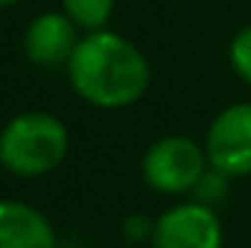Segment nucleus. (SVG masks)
I'll use <instances>...</instances> for the list:
<instances>
[{
    "instance_id": "f257e3e1",
    "label": "nucleus",
    "mask_w": 251,
    "mask_h": 248,
    "mask_svg": "<svg viewBox=\"0 0 251 248\" xmlns=\"http://www.w3.org/2000/svg\"><path fill=\"white\" fill-rule=\"evenodd\" d=\"M67 76L85 102L108 111L134 105L152 82L146 56L123 35L108 29H94L79 38L67 62Z\"/></svg>"
},
{
    "instance_id": "f03ea898",
    "label": "nucleus",
    "mask_w": 251,
    "mask_h": 248,
    "mask_svg": "<svg viewBox=\"0 0 251 248\" xmlns=\"http://www.w3.org/2000/svg\"><path fill=\"white\" fill-rule=\"evenodd\" d=\"M67 146L70 137L59 117L26 111L12 117L0 131V167L18 178H38L62 164Z\"/></svg>"
},
{
    "instance_id": "7ed1b4c3",
    "label": "nucleus",
    "mask_w": 251,
    "mask_h": 248,
    "mask_svg": "<svg viewBox=\"0 0 251 248\" xmlns=\"http://www.w3.org/2000/svg\"><path fill=\"white\" fill-rule=\"evenodd\" d=\"M210 167L204 146H199L193 137L170 134L155 140L143 155V181L155 193L181 196L190 193Z\"/></svg>"
},
{
    "instance_id": "20e7f679",
    "label": "nucleus",
    "mask_w": 251,
    "mask_h": 248,
    "mask_svg": "<svg viewBox=\"0 0 251 248\" xmlns=\"http://www.w3.org/2000/svg\"><path fill=\"white\" fill-rule=\"evenodd\" d=\"M210 167L225 175H251V102L228 105L213 117L204 137Z\"/></svg>"
},
{
    "instance_id": "39448f33",
    "label": "nucleus",
    "mask_w": 251,
    "mask_h": 248,
    "mask_svg": "<svg viewBox=\"0 0 251 248\" xmlns=\"http://www.w3.org/2000/svg\"><path fill=\"white\" fill-rule=\"evenodd\" d=\"M152 248H222V222L210 204H176L155 222Z\"/></svg>"
},
{
    "instance_id": "423d86ee",
    "label": "nucleus",
    "mask_w": 251,
    "mask_h": 248,
    "mask_svg": "<svg viewBox=\"0 0 251 248\" xmlns=\"http://www.w3.org/2000/svg\"><path fill=\"white\" fill-rule=\"evenodd\" d=\"M76 24L67 12H41L38 18L29 21L26 32H24V53L26 59L38 67H59L70 62L79 35H76Z\"/></svg>"
},
{
    "instance_id": "0eeeda50",
    "label": "nucleus",
    "mask_w": 251,
    "mask_h": 248,
    "mask_svg": "<svg viewBox=\"0 0 251 248\" xmlns=\"http://www.w3.org/2000/svg\"><path fill=\"white\" fill-rule=\"evenodd\" d=\"M0 248H59L50 219L15 198L0 201Z\"/></svg>"
},
{
    "instance_id": "6e6552de",
    "label": "nucleus",
    "mask_w": 251,
    "mask_h": 248,
    "mask_svg": "<svg viewBox=\"0 0 251 248\" xmlns=\"http://www.w3.org/2000/svg\"><path fill=\"white\" fill-rule=\"evenodd\" d=\"M62 9L73 18V24L79 29H105L111 12H114V0H62Z\"/></svg>"
},
{
    "instance_id": "1a4fd4ad",
    "label": "nucleus",
    "mask_w": 251,
    "mask_h": 248,
    "mask_svg": "<svg viewBox=\"0 0 251 248\" xmlns=\"http://www.w3.org/2000/svg\"><path fill=\"white\" fill-rule=\"evenodd\" d=\"M228 178H231V175H225V173L216 170V167L204 170V175L199 178V184L193 187L196 201H201V204H216V201H222V198L228 196Z\"/></svg>"
},
{
    "instance_id": "9d476101",
    "label": "nucleus",
    "mask_w": 251,
    "mask_h": 248,
    "mask_svg": "<svg viewBox=\"0 0 251 248\" xmlns=\"http://www.w3.org/2000/svg\"><path fill=\"white\" fill-rule=\"evenodd\" d=\"M228 56H231V64H234L237 76H240L243 82H249V85H251V26L240 29V32L234 35Z\"/></svg>"
},
{
    "instance_id": "9b49d317",
    "label": "nucleus",
    "mask_w": 251,
    "mask_h": 248,
    "mask_svg": "<svg viewBox=\"0 0 251 248\" xmlns=\"http://www.w3.org/2000/svg\"><path fill=\"white\" fill-rule=\"evenodd\" d=\"M152 231H155V222L143 213H131L123 219V237L128 243H143V240H152Z\"/></svg>"
},
{
    "instance_id": "f8f14e48",
    "label": "nucleus",
    "mask_w": 251,
    "mask_h": 248,
    "mask_svg": "<svg viewBox=\"0 0 251 248\" xmlns=\"http://www.w3.org/2000/svg\"><path fill=\"white\" fill-rule=\"evenodd\" d=\"M12 3H18V0H0V6H12Z\"/></svg>"
}]
</instances>
